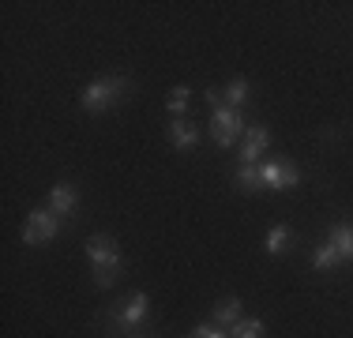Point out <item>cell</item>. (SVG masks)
Listing matches in <instances>:
<instances>
[{"mask_svg":"<svg viewBox=\"0 0 353 338\" xmlns=\"http://www.w3.org/2000/svg\"><path fill=\"white\" fill-rule=\"evenodd\" d=\"M121 95H128V79H124V75H109V79H98V83H90V87L83 90L79 106L87 109V113H102V109L117 106Z\"/></svg>","mask_w":353,"mask_h":338,"instance_id":"cell-1","label":"cell"},{"mask_svg":"<svg viewBox=\"0 0 353 338\" xmlns=\"http://www.w3.org/2000/svg\"><path fill=\"white\" fill-rule=\"evenodd\" d=\"M147 308H150L147 293H128V297H124V301L113 308V331L132 338L136 324H143V319H147Z\"/></svg>","mask_w":353,"mask_h":338,"instance_id":"cell-2","label":"cell"},{"mask_svg":"<svg viewBox=\"0 0 353 338\" xmlns=\"http://www.w3.org/2000/svg\"><path fill=\"white\" fill-rule=\"evenodd\" d=\"M241 132H245V117L230 106H218L214 121H211V135H214L218 147H233V143L241 139Z\"/></svg>","mask_w":353,"mask_h":338,"instance_id":"cell-3","label":"cell"},{"mask_svg":"<svg viewBox=\"0 0 353 338\" xmlns=\"http://www.w3.org/2000/svg\"><path fill=\"white\" fill-rule=\"evenodd\" d=\"M57 237V215L53 210H34V215L27 218V226H23V241L27 244H46Z\"/></svg>","mask_w":353,"mask_h":338,"instance_id":"cell-4","label":"cell"},{"mask_svg":"<svg viewBox=\"0 0 353 338\" xmlns=\"http://www.w3.org/2000/svg\"><path fill=\"white\" fill-rule=\"evenodd\" d=\"M259 173H263V188H271V192L297 188V181H301V173L293 166H285V162H267Z\"/></svg>","mask_w":353,"mask_h":338,"instance_id":"cell-5","label":"cell"},{"mask_svg":"<svg viewBox=\"0 0 353 338\" xmlns=\"http://www.w3.org/2000/svg\"><path fill=\"white\" fill-rule=\"evenodd\" d=\"M267 147H271V132H267L263 124L245 128V143H241V158H245V166H256V158L263 155Z\"/></svg>","mask_w":353,"mask_h":338,"instance_id":"cell-6","label":"cell"},{"mask_svg":"<svg viewBox=\"0 0 353 338\" xmlns=\"http://www.w3.org/2000/svg\"><path fill=\"white\" fill-rule=\"evenodd\" d=\"M165 135H170V143H173L176 150H192V147L199 143V128H196L192 121H173Z\"/></svg>","mask_w":353,"mask_h":338,"instance_id":"cell-7","label":"cell"},{"mask_svg":"<svg viewBox=\"0 0 353 338\" xmlns=\"http://www.w3.org/2000/svg\"><path fill=\"white\" fill-rule=\"evenodd\" d=\"M327 244L339 252V259H353V226H346V222L331 226V237H327Z\"/></svg>","mask_w":353,"mask_h":338,"instance_id":"cell-8","label":"cell"},{"mask_svg":"<svg viewBox=\"0 0 353 338\" xmlns=\"http://www.w3.org/2000/svg\"><path fill=\"white\" fill-rule=\"evenodd\" d=\"M49 210H53L57 218L72 215V210H75V188H72V184H57V188L49 192Z\"/></svg>","mask_w":353,"mask_h":338,"instance_id":"cell-9","label":"cell"},{"mask_svg":"<svg viewBox=\"0 0 353 338\" xmlns=\"http://www.w3.org/2000/svg\"><path fill=\"white\" fill-rule=\"evenodd\" d=\"M214 324L218 327H237L241 324V301L237 297H222L214 304Z\"/></svg>","mask_w":353,"mask_h":338,"instance_id":"cell-10","label":"cell"},{"mask_svg":"<svg viewBox=\"0 0 353 338\" xmlns=\"http://www.w3.org/2000/svg\"><path fill=\"white\" fill-rule=\"evenodd\" d=\"M87 256L94 259V264H98V259H113L117 256V241H113V237H105V233H94L87 241Z\"/></svg>","mask_w":353,"mask_h":338,"instance_id":"cell-11","label":"cell"},{"mask_svg":"<svg viewBox=\"0 0 353 338\" xmlns=\"http://www.w3.org/2000/svg\"><path fill=\"white\" fill-rule=\"evenodd\" d=\"M121 278V256H113V259H98L94 264V282L102 286V290H109V286Z\"/></svg>","mask_w":353,"mask_h":338,"instance_id":"cell-12","label":"cell"},{"mask_svg":"<svg viewBox=\"0 0 353 338\" xmlns=\"http://www.w3.org/2000/svg\"><path fill=\"white\" fill-rule=\"evenodd\" d=\"M290 241H293L290 226H274V230L267 233V244H263V248L271 252V256H282V252H285V244H290Z\"/></svg>","mask_w":353,"mask_h":338,"instance_id":"cell-13","label":"cell"},{"mask_svg":"<svg viewBox=\"0 0 353 338\" xmlns=\"http://www.w3.org/2000/svg\"><path fill=\"white\" fill-rule=\"evenodd\" d=\"M237 188L259 192V188H263V173H259L256 166H241V169H237Z\"/></svg>","mask_w":353,"mask_h":338,"instance_id":"cell-14","label":"cell"},{"mask_svg":"<svg viewBox=\"0 0 353 338\" xmlns=\"http://www.w3.org/2000/svg\"><path fill=\"white\" fill-rule=\"evenodd\" d=\"M222 98L230 101V109H237L241 101H248V83L245 79H230V83H225V95Z\"/></svg>","mask_w":353,"mask_h":338,"instance_id":"cell-15","label":"cell"},{"mask_svg":"<svg viewBox=\"0 0 353 338\" xmlns=\"http://www.w3.org/2000/svg\"><path fill=\"white\" fill-rule=\"evenodd\" d=\"M312 264H316L319 270H331V267H339L342 259H339V252H334L331 244H319V248H316V256H312Z\"/></svg>","mask_w":353,"mask_h":338,"instance_id":"cell-16","label":"cell"},{"mask_svg":"<svg viewBox=\"0 0 353 338\" xmlns=\"http://www.w3.org/2000/svg\"><path fill=\"white\" fill-rule=\"evenodd\" d=\"M230 338H263V319H241Z\"/></svg>","mask_w":353,"mask_h":338,"instance_id":"cell-17","label":"cell"},{"mask_svg":"<svg viewBox=\"0 0 353 338\" xmlns=\"http://www.w3.org/2000/svg\"><path fill=\"white\" fill-rule=\"evenodd\" d=\"M165 106H170V113H184V109H188V87H173L170 98H165Z\"/></svg>","mask_w":353,"mask_h":338,"instance_id":"cell-18","label":"cell"},{"mask_svg":"<svg viewBox=\"0 0 353 338\" xmlns=\"http://www.w3.org/2000/svg\"><path fill=\"white\" fill-rule=\"evenodd\" d=\"M192 338H230V335L218 331V327H196V331H192Z\"/></svg>","mask_w":353,"mask_h":338,"instance_id":"cell-19","label":"cell"},{"mask_svg":"<svg viewBox=\"0 0 353 338\" xmlns=\"http://www.w3.org/2000/svg\"><path fill=\"white\" fill-rule=\"evenodd\" d=\"M132 338H136V335H132Z\"/></svg>","mask_w":353,"mask_h":338,"instance_id":"cell-20","label":"cell"}]
</instances>
